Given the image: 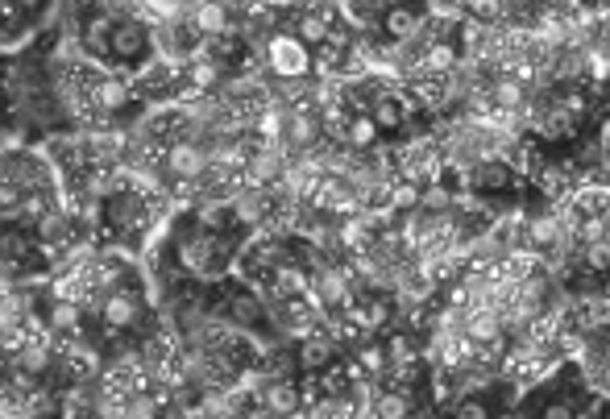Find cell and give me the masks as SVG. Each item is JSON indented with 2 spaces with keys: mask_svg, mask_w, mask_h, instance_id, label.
Segmentation results:
<instances>
[{
  "mask_svg": "<svg viewBox=\"0 0 610 419\" xmlns=\"http://www.w3.org/2000/svg\"><path fill=\"white\" fill-rule=\"evenodd\" d=\"M345 146L353 154H370V150L386 146V133H382V125L370 113H353L349 117V129H345Z\"/></svg>",
  "mask_w": 610,
  "mask_h": 419,
  "instance_id": "obj_3",
  "label": "cell"
},
{
  "mask_svg": "<svg viewBox=\"0 0 610 419\" xmlns=\"http://www.w3.org/2000/svg\"><path fill=\"white\" fill-rule=\"evenodd\" d=\"M303 378V374H299ZM299 378H270L258 390V403L266 415H303V382Z\"/></svg>",
  "mask_w": 610,
  "mask_h": 419,
  "instance_id": "obj_2",
  "label": "cell"
},
{
  "mask_svg": "<svg viewBox=\"0 0 610 419\" xmlns=\"http://www.w3.org/2000/svg\"><path fill=\"white\" fill-rule=\"evenodd\" d=\"M254 59L270 79H312L316 75V50L299 34L283 30V25L262 38V46L254 50Z\"/></svg>",
  "mask_w": 610,
  "mask_h": 419,
  "instance_id": "obj_1",
  "label": "cell"
},
{
  "mask_svg": "<svg viewBox=\"0 0 610 419\" xmlns=\"http://www.w3.org/2000/svg\"><path fill=\"white\" fill-rule=\"evenodd\" d=\"M511 9H515V0H461V13L465 17H478L486 25L511 21Z\"/></svg>",
  "mask_w": 610,
  "mask_h": 419,
  "instance_id": "obj_5",
  "label": "cell"
},
{
  "mask_svg": "<svg viewBox=\"0 0 610 419\" xmlns=\"http://www.w3.org/2000/svg\"><path fill=\"white\" fill-rule=\"evenodd\" d=\"M457 200H461V187H453L449 179H432L424 183L420 212H457Z\"/></svg>",
  "mask_w": 610,
  "mask_h": 419,
  "instance_id": "obj_4",
  "label": "cell"
}]
</instances>
